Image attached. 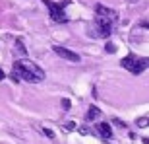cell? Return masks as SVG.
I'll return each instance as SVG.
<instances>
[{"mask_svg":"<svg viewBox=\"0 0 149 144\" xmlns=\"http://www.w3.org/2000/svg\"><path fill=\"white\" fill-rule=\"evenodd\" d=\"M43 4L49 8V14H50V18L54 20V22H58V23H64L68 20L66 18V14H64V6H66V2H50V0H43Z\"/></svg>","mask_w":149,"mask_h":144,"instance_id":"cell-4","label":"cell"},{"mask_svg":"<svg viewBox=\"0 0 149 144\" xmlns=\"http://www.w3.org/2000/svg\"><path fill=\"white\" fill-rule=\"evenodd\" d=\"M62 109H70V100H62Z\"/></svg>","mask_w":149,"mask_h":144,"instance_id":"cell-9","label":"cell"},{"mask_svg":"<svg viewBox=\"0 0 149 144\" xmlns=\"http://www.w3.org/2000/svg\"><path fill=\"white\" fill-rule=\"evenodd\" d=\"M99 117H101V109H99V107H95V105H91L85 119H87V121H95V119H99Z\"/></svg>","mask_w":149,"mask_h":144,"instance_id":"cell-7","label":"cell"},{"mask_svg":"<svg viewBox=\"0 0 149 144\" xmlns=\"http://www.w3.org/2000/svg\"><path fill=\"white\" fill-rule=\"evenodd\" d=\"M118 12L112 10V8H107L103 4H97L95 6V29H97V33L99 37L107 39L111 37L112 29H114V23L118 22Z\"/></svg>","mask_w":149,"mask_h":144,"instance_id":"cell-1","label":"cell"},{"mask_svg":"<svg viewBox=\"0 0 149 144\" xmlns=\"http://www.w3.org/2000/svg\"><path fill=\"white\" fill-rule=\"evenodd\" d=\"M0 80H4V70L0 68Z\"/></svg>","mask_w":149,"mask_h":144,"instance_id":"cell-10","label":"cell"},{"mask_svg":"<svg viewBox=\"0 0 149 144\" xmlns=\"http://www.w3.org/2000/svg\"><path fill=\"white\" fill-rule=\"evenodd\" d=\"M143 142H145V144H149V138H143Z\"/></svg>","mask_w":149,"mask_h":144,"instance_id":"cell-11","label":"cell"},{"mask_svg":"<svg viewBox=\"0 0 149 144\" xmlns=\"http://www.w3.org/2000/svg\"><path fill=\"white\" fill-rule=\"evenodd\" d=\"M14 76H16L17 80H23V82L39 84V82L45 80V70L25 56V59H17V61L14 62Z\"/></svg>","mask_w":149,"mask_h":144,"instance_id":"cell-2","label":"cell"},{"mask_svg":"<svg viewBox=\"0 0 149 144\" xmlns=\"http://www.w3.org/2000/svg\"><path fill=\"white\" fill-rule=\"evenodd\" d=\"M122 68H126L128 72H132L134 76H138L145 68H149V59H139V56H134V55H128L122 59Z\"/></svg>","mask_w":149,"mask_h":144,"instance_id":"cell-3","label":"cell"},{"mask_svg":"<svg viewBox=\"0 0 149 144\" xmlns=\"http://www.w3.org/2000/svg\"><path fill=\"white\" fill-rule=\"evenodd\" d=\"M52 51H54L58 56H62L64 61H70V62H79V61H81V56L77 55V53L66 49V47H60V45H54V47H52Z\"/></svg>","mask_w":149,"mask_h":144,"instance_id":"cell-5","label":"cell"},{"mask_svg":"<svg viewBox=\"0 0 149 144\" xmlns=\"http://www.w3.org/2000/svg\"><path fill=\"white\" fill-rule=\"evenodd\" d=\"M16 51H17V55L22 56V59H25V56H27V49L23 47V41H22V39H16Z\"/></svg>","mask_w":149,"mask_h":144,"instance_id":"cell-8","label":"cell"},{"mask_svg":"<svg viewBox=\"0 0 149 144\" xmlns=\"http://www.w3.org/2000/svg\"><path fill=\"white\" fill-rule=\"evenodd\" d=\"M97 131L101 133V136H103L105 140H111L112 138V128H111L109 123H99V125H97Z\"/></svg>","mask_w":149,"mask_h":144,"instance_id":"cell-6","label":"cell"}]
</instances>
